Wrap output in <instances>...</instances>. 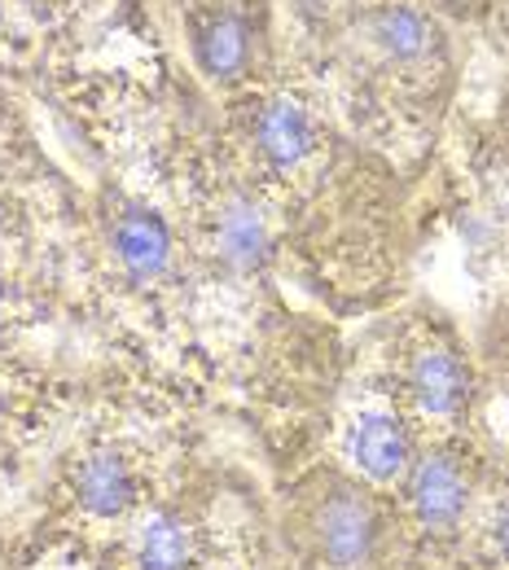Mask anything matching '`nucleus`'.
<instances>
[{
    "mask_svg": "<svg viewBox=\"0 0 509 570\" xmlns=\"http://www.w3.org/2000/svg\"><path fill=\"white\" fill-rule=\"evenodd\" d=\"M386 504L373 483L312 470L286 500V540L312 570H369L386 549Z\"/></svg>",
    "mask_w": 509,
    "mask_h": 570,
    "instance_id": "f257e3e1",
    "label": "nucleus"
},
{
    "mask_svg": "<svg viewBox=\"0 0 509 570\" xmlns=\"http://www.w3.org/2000/svg\"><path fill=\"white\" fill-rule=\"evenodd\" d=\"M474 488H479V479H474L470 456L439 448V452H427V456H418L409 465L404 504H409V513H413V522L422 531L443 535V531L461 527V518H466V509L474 500Z\"/></svg>",
    "mask_w": 509,
    "mask_h": 570,
    "instance_id": "f03ea898",
    "label": "nucleus"
},
{
    "mask_svg": "<svg viewBox=\"0 0 509 570\" xmlns=\"http://www.w3.org/2000/svg\"><path fill=\"white\" fill-rule=\"evenodd\" d=\"M110 255L128 282L149 285L167 277L172 255H176L172 224L146 203H124L110 215Z\"/></svg>",
    "mask_w": 509,
    "mask_h": 570,
    "instance_id": "7ed1b4c3",
    "label": "nucleus"
},
{
    "mask_svg": "<svg viewBox=\"0 0 509 570\" xmlns=\"http://www.w3.org/2000/svg\"><path fill=\"white\" fill-rule=\"evenodd\" d=\"M348 461L361 470L364 483L382 488V483H404L409 465L418 461V448H413V430L404 426L400 413H386V409H373L361 413L352 430H348Z\"/></svg>",
    "mask_w": 509,
    "mask_h": 570,
    "instance_id": "20e7f679",
    "label": "nucleus"
},
{
    "mask_svg": "<svg viewBox=\"0 0 509 570\" xmlns=\"http://www.w3.org/2000/svg\"><path fill=\"white\" fill-rule=\"evenodd\" d=\"M404 395L422 417H461L474 400V368L448 347H427L404 368Z\"/></svg>",
    "mask_w": 509,
    "mask_h": 570,
    "instance_id": "39448f33",
    "label": "nucleus"
},
{
    "mask_svg": "<svg viewBox=\"0 0 509 570\" xmlns=\"http://www.w3.org/2000/svg\"><path fill=\"white\" fill-rule=\"evenodd\" d=\"M255 58V31L251 18L237 9H212L194 18V62L212 79H237Z\"/></svg>",
    "mask_w": 509,
    "mask_h": 570,
    "instance_id": "423d86ee",
    "label": "nucleus"
},
{
    "mask_svg": "<svg viewBox=\"0 0 509 570\" xmlns=\"http://www.w3.org/2000/svg\"><path fill=\"white\" fill-rule=\"evenodd\" d=\"M75 497L88 518L115 522L137 504V474L119 452H92L75 474Z\"/></svg>",
    "mask_w": 509,
    "mask_h": 570,
    "instance_id": "0eeeda50",
    "label": "nucleus"
},
{
    "mask_svg": "<svg viewBox=\"0 0 509 570\" xmlns=\"http://www.w3.org/2000/svg\"><path fill=\"white\" fill-rule=\"evenodd\" d=\"M216 255L233 273H260L273 255V233L251 198H228L216 215Z\"/></svg>",
    "mask_w": 509,
    "mask_h": 570,
    "instance_id": "6e6552de",
    "label": "nucleus"
},
{
    "mask_svg": "<svg viewBox=\"0 0 509 570\" xmlns=\"http://www.w3.org/2000/svg\"><path fill=\"white\" fill-rule=\"evenodd\" d=\"M255 145L268 158V167L291 171L312 154V119L303 115V106L277 97V101L260 106V115H255Z\"/></svg>",
    "mask_w": 509,
    "mask_h": 570,
    "instance_id": "1a4fd4ad",
    "label": "nucleus"
},
{
    "mask_svg": "<svg viewBox=\"0 0 509 570\" xmlns=\"http://www.w3.org/2000/svg\"><path fill=\"white\" fill-rule=\"evenodd\" d=\"M373 45L391 58V62H422L431 49H435V22L422 13V9H413V4H386V9H378L373 13Z\"/></svg>",
    "mask_w": 509,
    "mask_h": 570,
    "instance_id": "9d476101",
    "label": "nucleus"
},
{
    "mask_svg": "<svg viewBox=\"0 0 509 570\" xmlns=\"http://www.w3.org/2000/svg\"><path fill=\"white\" fill-rule=\"evenodd\" d=\"M194 558V531L176 509H154L137 531V570H185Z\"/></svg>",
    "mask_w": 509,
    "mask_h": 570,
    "instance_id": "9b49d317",
    "label": "nucleus"
},
{
    "mask_svg": "<svg viewBox=\"0 0 509 570\" xmlns=\"http://www.w3.org/2000/svg\"><path fill=\"white\" fill-rule=\"evenodd\" d=\"M492 549L509 562V497L501 500L497 513H492Z\"/></svg>",
    "mask_w": 509,
    "mask_h": 570,
    "instance_id": "f8f14e48",
    "label": "nucleus"
},
{
    "mask_svg": "<svg viewBox=\"0 0 509 570\" xmlns=\"http://www.w3.org/2000/svg\"><path fill=\"white\" fill-rule=\"evenodd\" d=\"M439 4H443V9H452V13H466V9H474L479 0H439Z\"/></svg>",
    "mask_w": 509,
    "mask_h": 570,
    "instance_id": "ddd939ff",
    "label": "nucleus"
},
{
    "mask_svg": "<svg viewBox=\"0 0 509 570\" xmlns=\"http://www.w3.org/2000/svg\"><path fill=\"white\" fill-rule=\"evenodd\" d=\"M497 330H501V347H506V360H509V307L506 316H497Z\"/></svg>",
    "mask_w": 509,
    "mask_h": 570,
    "instance_id": "4468645a",
    "label": "nucleus"
}]
</instances>
